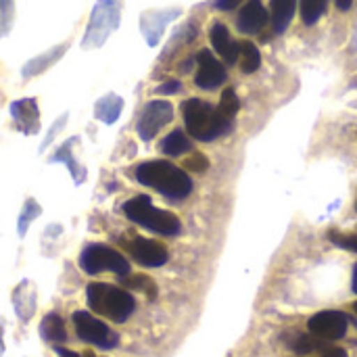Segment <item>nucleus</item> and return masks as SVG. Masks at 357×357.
Here are the masks:
<instances>
[{
	"label": "nucleus",
	"instance_id": "4c0bfd02",
	"mask_svg": "<svg viewBox=\"0 0 357 357\" xmlns=\"http://www.w3.org/2000/svg\"><path fill=\"white\" fill-rule=\"evenodd\" d=\"M354 310H356V314H357V303H356V305H354Z\"/></svg>",
	"mask_w": 357,
	"mask_h": 357
},
{
	"label": "nucleus",
	"instance_id": "6e6552de",
	"mask_svg": "<svg viewBox=\"0 0 357 357\" xmlns=\"http://www.w3.org/2000/svg\"><path fill=\"white\" fill-rule=\"evenodd\" d=\"M172 119H174L172 102H167V100H151L144 107V111H142V115L138 119V134H140V138L146 140V142L153 140L161 132V128H165Z\"/></svg>",
	"mask_w": 357,
	"mask_h": 357
},
{
	"label": "nucleus",
	"instance_id": "f8f14e48",
	"mask_svg": "<svg viewBox=\"0 0 357 357\" xmlns=\"http://www.w3.org/2000/svg\"><path fill=\"white\" fill-rule=\"evenodd\" d=\"M10 115L15 119V126L23 134H38L40 130V111L36 98H23L15 100L10 105Z\"/></svg>",
	"mask_w": 357,
	"mask_h": 357
},
{
	"label": "nucleus",
	"instance_id": "393cba45",
	"mask_svg": "<svg viewBox=\"0 0 357 357\" xmlns=\"http://www.w3.org/2000/svg\"><path fill=\"white\" fill-rule=\"evenodd\" d=\"M238 109H241V100H238V96H236L234 88H226V90H224V94H222V98H220L218 113H220L224 119L232 121V119H234V115L238 113Z\"/></svg>",
	"mask_w": 357,
	"mask_h": 357
},
{
	"label": "nucleus",
	"instance_id": "ddd939ff",
	"mask_svg": "<svg viewBox=\"0 0 357 357\" xmlns=\"http://www.w3.org/2000/svg\"><path fill=\"white\" fill-rule=\"evenodd\" d=\"M268 10L266 6L261 4V0H249L243 8H241V15L236 19V27L238 31L247 33V36H253V33H259L266 23H268Z\"/></svg>",
	"mask_w": 357,
	"mask_h": 357
},
{
	"label": "nucleus",
	"instance_id": "473e14b6",
	"mask_svg": "<svg viewBox=\"0 0 357 357\" xmlns=\"http://www.w3.org/2000/svg\"><path fill=\"white\" fill-rule=\"evenodd\" d=\"M54 351H56V356L59 357H84V356H79V354H75V351L65 349V347H54Z\"/></svg>",
	"mask_w": 357,
	"mask_h": 357
},
{
	"label": "nucleus",
	"instance_id": "b1692460",
	"mask_svg": "<svg viewBox=\"0 0 357 357\" xmlns=\"http://www.w3.org/2000/svg\"><path fill=\"white\" fill-rule=\"evenodd\" d=\"M301 4V19L305 25H316L320 17L326 13L328 0H299Z\"/></svg>",
	"mask_w": 357,
	"mask_h": 357
},
{
	"label": "nucleus",
	"instance_id": "58836bf2",
	"mask_svg": "<svg viewBox=\"0 0 357 357\" xmlns=\"http://www.w3.org/2000/svg\"><path fill=\"white\" fill-rule=\"evenodd\" d=\"M356 211H357V197H356Z\"/></svg>",
	"mask_w": 357,
	"mask_h": 357
},
{
	"label": "nucleus",
	"instance_id": "aec40b11",
	"mask_svg": "<svg viewBox=\"0 0 357 357\" xmlns=\"http://www.w3.org/2000/svg\"><path fill=\"white\" fill-rule=\"evenodd\" d=\"M238 63H241V69H243L245 73L257 71L259 65H261L259 48H257L253 42H249V40L241 42V44H238Z\"/></svg>",
	"mask_w": 357,
	"mask_h": 357
},
{
	"label": "nucleus",
	"instance_id": "5701e85b",
	"mask_svg": "<svg viewBox=\"0 0 357 357\" xmlns=\"http://www.w3.org/2000/svg\"><path fill=\"white\" fill-rule=\"evenodd\" d=\"M178 15H180V10L151 13V17L155 19V23H153V27H146V29H142L151 46H155V44L159 42V38H161V33H163V27L167 25V21H169V19H174V17H178Z\"/></svg>",
	"mask_w": 357,
	"mask_h": 357
},
{
	"label": "nucleus",
	"instance_id": "2eb2a0df",
	"mask_svg": "<svg viewBox=\"0 0 357 357\" xmlns=\"http://www.w3.org/2000/svg\"><path fill=\"white\" fill-rule=\"evenodd\" d=\"M297 10V0H270V23L274 33H284Z\"/></svg>",
	"mask_w": 357,
	"mask_h": 357
},
{
	"label": "nucleus",
	"instance_id": "4be33fe9",
	"mask_svg": "<svg viewBox=\"0 0 357 357\" xmlns=\"http://www.w3.org/2000/svg\"><path fill=\"white\" fill-rule=\"evenodd\" d=\"M73 142H75V138H71L67 144H63L50 161H52V163H56V161H65V163H67V167H69V172H71V176H73V182H75V184H82V182L86 180V174H84V167H79V165L75 163V159L71 157V151H69V149H71V144H73Z\"/></svg>",
	"mask_w": 357,
	"mask_h": 357
},
{
	"label": "nucleus",
	"instance_id": "e433bc0d",
	"mask_svg": "<svg viewBox=\"0 0 357 357\" xmlns=\"http://www.w3.org/2000/svg\"><path fill=\"white\" fill-rule=\"evenodd\" d=\"M84 357H98V356H94L92 351H86V354H84Z\"/></svg>",
	"mask_w": 357,
	"mask_h": 357
},
{
	"label": "nucleus",
	"instance_id": "c756f323",
	"mask_svg": "<svg viewBox=\"0 0 357 357\" xmlns=\"http://www.w3.org/2000/svg\"><path fill=\"white\" fill-rule=\"evenodd\" d=\"M157 92H159V94H176V92H180V82H178V79H169V82L161 84V86L157 88Z\"/></svg>",
	"mask_w": 357,
	"mask_h": 357
},
{
	"label": "nucleus",
	"instance_id": "1a4fd4ad",
	"mask_svg": "<svg viewBox=\"0 0 357 357\" xmlns=\"http://www.w3.org/2000/svg\"><path fill=\"white\" fill-rule=\"evenodd\" d=\"M310 333L324 339V341H337L347 335L349 318L343 312H320L310 320Z\"/></svg>",
	"mask_w": 357,
	"mask_h": 357
},
{
	"label": "nucleus",
	"instance_id": "6ab92c4d",
	"mask_svg": "<svg viewBox=\"0 0 357 357\" xmlns=\"http://www.w3.org/2000/svg\"><path fill=\"white\" fill-rule=\"evenodd\" d=\"M192 149L190 138L182 132V130H174L172 134H167L161 142V153L169 155V157H180L184 153H188Z\"/></svg>",
	"mask_w": 357,
	"mask_h": 357
},
{
	"label": "nucleus",
	"instance_id": "9d476101",
	"mask_svg": "<svg viewBox=\"0 0 357 357\" xmlns=\"http://www.w3.org/2000/svg\"><path fill=\"white\" fill-rule=\"evenodd\" d=\"M197 75H195V84L203 90H215L226 82V69L224 65L205 48L197 54Z\"/></svg>",
	"mask_w": 357,
	"mask_h": 357
},
{
	"label": "nucleus",
	"instance_id": "39448f33",
	"mask_svg": "<svg viewBox=\"0 0 357 357\" xmlns=\"http://www.w3.org/2000/svg\"><path fill=\"white\" fill-rule=\"evenodd\" d=\"M79 266L90 276L100 272H113L121 278L130 274L128 259L107 245H88L79 255Z\"/></svg>",
	"mask_w": 357,
	"mask_h": 357
},
{
	"label": "nucleus",
	"instance_id": "cd10ccee",
	"mask_svg": "<svg viewBox=\"0 0 357 357\" xmlns=\"http://www.w3.org/2000/svg\"><path fill=\"white\" fill-rule=\"evenodd\" d=\"M328 238H331V243H335L337 247L357 253V232H354V234H341V232H337V230H331V232H328Z\"/></svg>",
	"mask_w": 357,
	"mask_h": 357
},
{
	"label": "nucleus",
	"instance_id": "2f4dec72",
	"mask_svg": "<svg viewBox=\"0 0 357 357\" xmlns=\"http://www.w3.org/2000/svg\"><path fill=\"white\" fill-rule=\"evenodd\" d=\"M322 357H349L345 349H339V347H328V349H322Z\"/></svg>",
	"mask_w": 357,
	"mask_h": 357
},
{
	"label": "nucleus",
	"instance_id": "a878e982",
	"mask_svg": "<svg viewBox=\"0 0 357 357\" xmlns=\"http://www.w3.org/2000/svg\"><path fill=\"white\" fill-rule=\"evenodd\" d=\"M293 349L297 354H312V351H318V349H326V341L316 337V335H299L293 341Z\"/></svg>",
	"mask_w": 357,
	"mask_h": 357
},
{
	"label": "nucleus",
	"instance_id": "f3484780",
	"mask_svg": "<svg viewBox=\"0 0 357 357\" xmlns=\"http://www.w3.org/2000/svg\"><path fill=\"white\" fill-rule=\"evenodd\" d=\"M40 335L48 343H65L67 341V328L59 314H48L40 322Z\"/></svg>",
	"mask_w": 357,
	"mask_h": 357
},
{
	"label": "nucleus",
	"instance_id": "423d86ee",
	"mask_svg": "<svg viewBox=\"0 0 357 357\" xmlns=\"http://www.w3.org/2000/svg\"><path fill=\"white\" fill-rule=\"evenodd\" d=\"M73 326L79 337V341L90 343L100 349H113L119 343V337L98 318H94L90 312H75L73 314Z\"/></svg>",
	"mask_w": 357,
	"mask_h": 357
},
{
	"label": "nucleus",
	"instance_id": "7ed1b4c3",
	"mask_svg": "<svg viewBox=\"0 0 357 357\" xmlns=\"http://www.w3.org/2000/svg\"><path fill=\"white\" fill-rule=\"evenodd\" d=\"M86 299L94 314L105 316L117 324L126 322L136 310V301L128 291L105 284V282H92L86 289Z\"/></svg>",
	"mask_w": 357,
	"mask_h": 357
},
{
	"label": "nucleus",
	"instance_id": "20e7f679",
	"mask_svg": "<svg viewBox=\"0 0 357 357\" xmlns=\"http://www.w3.org/2000/svg\"><path fill=\"white\" fill-rule=\"evenodd\" d=\"M123 213H126L128 220L136 222L138 226H142V228H146L151 232L163 234V236H176L182 230L180 220L174 213L157 209L153 205V201L149 197H144V195L126 201L123 203Z\"/></svg>",
	"mask_w": 357,
	"mask_h": 357
},
{
	"label": "nucleus",
	"instance_id": "f257e3e1",
	"mask_svg": "<svg viewBox=\"0 0 357 357\" xmlns=\"http://www.w3.org/2000/svg\"><path fill=\"white\" fill-rule=\"evenodd\" d=\"M136 180L142 186L155 188L157 192L165 195L167 199H186L192 192V180L186 172L176 167L169 161H146L138 165L136 169Z\"/></svg>",
	"mask_w": 357,
	"mask_h": 357
},
{
	"label": "nucleus",
	"instance_id": "c9c22d12",
	"mask_svg": "<svg viewBox=\"0 0 357 357\" xmlns=\"http://www.w3.org/2000/svg\"><path fill=\"white\" fill-rule=\"evenodd\" d=\"M354 293H357V264L354 266Z\"/></svg>",
	"mask_w": 357,
	"mask_h": 357
},
{
	"label": "nucleus",
	"instance_id": "4468645a",
	"mask_svg": "<svg viewBox=\"0 0 357 357\" xmlns=\"http://www.w3.org/2000/svg\"><path fill=\"white\" fill-rule=\"evenodd\" d=\"M209 38H211V44H213L215 52H218L228 65H234V63L238 61V44L232 40V36H230V31H228V27H226L224 23H215V25L211 27Z\"/></svg>",
	"mask_w": 357,
	"mask_h": 357
},
{
	"label": "nucleus",
	"instance_id": "412c9836",
	"mask_svg": "<svg viewBox=\"0 0 357 357\" xmlns=\"http://www.w3.org/2000/svg\"><path fill=\"white\" fill-rule=\"evenodd\" d=\"M121 284L126 289H134V291L144 293L149 299H155L157 297V284L146 274H132V276L128 274V276H121Z\"/></svg>",
	"mask_w": 357,
	"mask_h": 357
},
{
	"label": "nucleus",
	"instance_id": "ea45409f",
	"mask_svg": "<svg viewBox=\"0 0 357 357\" xmlns=\"http://www.w3.org/2000/svg\"><path fill=\"white\" fill-rule=\"evenodd\" d=\"M356 326H357V320H356Z\"/></svg>",
	"mask_w": 357,
	"mask_h": 357
},
{
	"label": "nucleus",
	"instance_id": "0eeeda50",
	"mask_svg": "<svg viewBox=\"0 0 357 357\" xmlns=\"http://www.w3.org/2000/svg\"><path fill=\"white\" fill-rule=\"evenodd\" d=\"M119 23V4L117 0H100L94 6L92 19H90V27L86 33L84 44L86 46H100L107 36L117 27Z\"/></svg>",
	"mask_w": 357,
	"mask_h": 357
},
{
	"label": "nucleus",
	"instance_id": "a211bd4d",
	"mask_svg": "<svg viewBox=\"0 0 357 357\" xmlns=\"http://www.w3.org/2000/svg\"><path fill=\"white\" fill-rule=\"evenodd\" d=\"M121 111H123V100H121V96H117V94H107V96H102V98L96 102L94 115H96L100 121H105V123H115V121L119 119Z\"/></svg>",
	"mask_w": 357,
	"mask_h": 357
},
{
	"label": "nucleus",
	"instance_id": "c85d7f7f",
	"mask_svg": "<svg viewBox=\"0 0 357 357\" xmlns=\"http://www.w3.org/2000/svg\"><path fill=\"white\" fill-rule=\"evenodd\" d=\"M207 167H209V159L203 153H195L184 161V169H188V172L203 174V172H207Z\"/></svg>",
	"mask_w": 357,
	"mask_h": 357
},
{
	"label": "nucleus",
	"instance_id": "f704fd0d",
	"mask_svg": "<svg viewBox=\"0 0 357 357\" xmlns=\"http://www.w3.org/2000/svg\"><path fill=\"white\" fill-rule=\"evenodd\" d=\"M4 354V341H2V322H0V357Z\"/></svg>",
	"mask_w": 357,
	"mask_h": 357
},
{
	"label": "nucleus",
	"instance_id": "9b49d317",
	"mask_svg": "<svg viewBox=\"0 0 357 357\" xmlns=\"http://www.w3.org/2000/svg\"><path fill=\"white\" fill-rule=\"evenodd\" d=\"M128 251L144 268H161L169 259L167 249L161 243L149 241V238H140V236H136L132 243H128Z\"/></svg>",
	"mask_w": 357,
	"mask_h": 357
},
{
	"label": "nucleus",
	"instance_id": "7c9ffc66",
	"mask_svg": "<svg viewBox=\"0 0 357 357\" xmlns=\"http://www.w3.org/2000/svg\"><path fill=\"white\" fill-rule=\"evenodd\" d=\"M243 0H215V8L218 10H232L241 4Z\"/></svg>",
	"mask_w": 357,
	"mask_h": 357
},
{
	"label": "nucleus",
	"instance_id": "f03ea898",
	"mask_svg": "<svg viewBox=\"0 0 357 357\" xmlns=\"http://www.w3.org/2000/svg\"><path fill=\"white\" fill-rule=\"evenodd\" d=\"M182 115L188 134L201 142H211L232 128V121L224 119L218 109L201 98H188L182 105Z\"/></svg>",
	"mask_w": 357,
	"mask_h": 357
},
{
	"label": "nucleus",
	"instance_id": "72a5a7b5",
	"mask_svg": "<svg viewBox=\"0 0 357 357\" xmlns=\"http://www.w3.org/2000/svg\"><path fill=\"white\" fill-rule=\"evenodd\" d=\"M351 4H354V0H337V8H339V10H343V13H345V10H349V8H351Z\"/></svg>",
	"mask_w": 357,
	"mask_h": 357
},
{
	"label": "nucleus",
	"instance_id": "bb28decb",
	"mask_svg": "<svg viewBox=\"0 0 357 357\" xmlns=\"http://www.w3.org/2000/svg\"><path fill=\"white\" fill-rule=\"evenodd\" d=\"M40 213H42L40 205H38L33 199H27V203H25V207H23V211H21V218H19V236H25L29 222H31L33 218H38Z\"/></svg>",
	"mask_w": 357,
	"mask_h": 357
},
{
	"label": "nucleus",
	"instance_id": "dca6fc26",
	"mask_svg": "<svg viewBox=\"0 0 357 357\" xmlns=\"http://www.w3.org/2000/svg\"><path fill=\"white\" fill-rule=\"evenodd\" d=\"M13 305H15V312L19 314L21 320H29V316L36 312V293H33V287L23 280L15 293H13Z\"/></svg>",
	"mask_w": 357,
	"mask_h": 357
}]
</instances>
